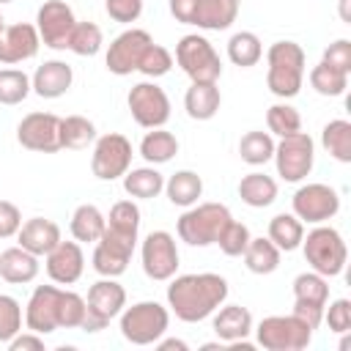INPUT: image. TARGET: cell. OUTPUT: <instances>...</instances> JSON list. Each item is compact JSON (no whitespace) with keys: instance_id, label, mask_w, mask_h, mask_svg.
Returning <instances> with one entry per match:
<instances>
[{"instance_id":"38","label":"cell","mask_w":351,"mask_h":351,"mask_svg":"<svg viewBox=\"0 0 351 351\" xmlns=\"http://www.w3.org/2000/svg\"><path fill=\"white\" fill-rule=\"evenodd\" d=\"M239 156L241 162L258 167V165H266L271 162L274 156V137L269 132H247L241 140H239Z\"/></svg>"},{"instance_id":"39","label":"cell","mask_w":351,"mask_h":351,"mask_svg":"<svg viewBox=\"0 0 351 351\" xmlns=\"http://www.w3.org/2000/svg\"><path fill=\"white\" fill-rule=\"evenodd\" d=\"M107 230L137 241V230H140V208H137V203L134 200H118L107 214Z\"/></svg>"},{"instance_id":"5","label":"cell","mask_w":351,"mask_h":351,"mask_svg":"<svg viewBox=\"0 0 351 351\" xmlns=\"http://www.w3.org/2000/svg\"><path fill=\"white\" fill-rule=\"evenodd\" d=\"M170 326V313L165 304L145 299L134 302L132 307L121 310V335L132 346H154L159 337H165Z\"/></svg>"},{"instance_id":"9","label":"cell","mask_w":351,"mask_h":351,"mask_svg":"<svg viewBox=\"0 0 351 351\" xmlns=\"http://www.w3.org/2000/svg\"><path fill=\"white\" fill-rule=\"evenodd\" d=\"M274 165H277V176L282 181H302L310 176L313 165H315V143L307 132H293L288 137H280V143H274Z\"/></svg>"},{"instance_id":"8","label":"cell","mask_w":351,"mask_h":351,"mask_svg":"<svg viewBox=\"0 0 351 351\" xmlns=\"http://www.w3.org/2000/svg\"><path fill=\"white\" fill-rule=\"evenodd\" d=\"M126 307V291L115 277H101L99 282L90 285L88 299H85V321L80 329L85 332H101L112 318L121 315Z\"/></svg>"},{"instance_id":"42","label":"cell","mask_w":351,"mask_h":351,"mask_svg":"<svg viewBox=\"0 0 351 351\" xmlns=\"http://www.w3.org/2000/svg\"><path fill=\"white\" fill-rule=\"evenodd\" d=\"M104 44L101 27L96 22H77L71 36H69V49L80 58H93Z\"/></svg>"},{"instance_id":"52","label":"cell","mask_w":351,"mask_h":351,"mask_svg":"<svg viewBox=\"0 0 351 351\" xmlns=\"http://www.w3.org/2000/svg\"><path fill=\"white\" fill-rule=\"evenodd\" d=\"M197 0H170V14L176 16V22L192 25V14H195Z\"/></svg>"},{"instance_id":"25","label":"cell","mask_w":351,"mask_h":351,"mask_svg":"<svg viewBox=\"0 0 351 351\" xmlns=\"http://www.w3.org/2000/svg\"><path fill=\"white\" fill-rule=\"evenodd\" d=\"M0 277L11 285H27L38 277V255L25 247H8L0 252Z\"/></svg>"},{"instance_id":"34","label":"cell","mask_w":351,"mask_h":351,"mask_svg":"<svg viewBox=\"0 0 351 351\" xmlns=\"http://www.w3.org/2000/svg\"><path fill=\"white\" fill-rule=\"evenodd\" d=\"M244 258V266L252 271V274H271L277 271L280 266V250L274 247V241L266 236H258V239H250L247 250L241 252Z\"/></svg>"},{"instance_id":"21","label":"cell","mask_w":351,"mask_h":351,"mask_svg":"<svg viewBox=\"0 0 351 351\" xmlns=\"http://www.w3.org/2000/svg\"><path fill=\"white\" fill-rule=\"evenodd\" d=\"M44 258H47V263H44L47 266V274L58 285H71L85 271V255H82L80 241H63L60 239Z\"/></svg>"},{"instance_id":"16","label":"cell","mask_w":351,"mask_h":351,"mask_svg":"<svg viewBox=\"0 0 351 351\" xmlns=\"http://www.w3.org/2000/svg\"><path fill=\"white\" fill-rule=\"evenodd\" d=\"M151 44H154V38H151L148 30H143V27H129V30H123L121 36L112 38V44H110V49H107V58H104L107 71L115 74V77H126V74L137 71L140 58L145 55V49H148Z\"/></svg>"},{"instance_id":"10","label":"cell","mask_w":351,"mask_h":351,"mask_svg":"<svg viewBox=\"0 0 351 351\" xmlns=\"http://www.w3.org/2000/svg\"><path fill=\"white\" fill-rule=\"evenodd\" d=\"M63 296L58 285H36L25 304V326L36 335H52L63 329Z\"/></svg>"},{"instance_id":"28","label":"cell","mask_w":351,"mask_h":351,"mask_svg":"<svg viewBox=\"0 0 351 351\" xmlns=\"http://www.w3.org/2000/svg\"><path fill=\"white\" fill-rule=\"evenodd\" d=\"M239 197L250 208H266L277 200V181L266 173H247L239 181Z\"/></svg>"},{"instance_id":"17","label":"cell","mask_w":351,"mask_h":351,"mask_svg":"<svg viewBox=\"0 0 351 351\" xmlns=\"http://www.w3.org/2000/svg\"><path fill=\"white\" fill-rule=\"evenodd\" d=\"M77 25V16L69 3L47 0L36 14V30L44 47L49 49H69V36Z\"/></svg>"},{"instance_id":"50","label":"cell","mask_w":351,"mask_h":351,"mask_svg":"<svg viewBox=\"0 0 351 351\" xmlns=\"http://www.w3.org/2000/svg\"><path fill=\"white\" fill-rule=\"evenodd\" d=\"M22 228V211L11 200H0V239L16 236Z\"/></svg>"},{"instance_id":"12","label":"cell","mask_w":351,"mask_h":351,"mask_svg":"<svg viewBox=\"0 0 351 351\" xmlns=\"http://www.w3.org/2000/svg\"><path fill=\"white\" fill-rule=\"evenodd\" d=\"M329 302V280L318 271H302L293 280V315L307 326L318 329L324 321V307Z\"/></svg>"},{"instance_id":"47","label":"cell","mask_w":351,"mask_h":351,"mask_svg":"<svg viewBox=\"0 0 351 351\" xmlns=\"http://www.w3.org/2000/svg\"><path fill=\"white\" fill-rule=\"evenodd\" d=\"M324 318H326V324H329L332 332L346 335L351 329V302L348 299L329 302V307H324Z\"/></svg>"},{"instance_id":"29","label":"cell","mask_w":351,"mask_h":351,"mask_svg":"<svg viewBox=\"0 0 351 351\" xmlns=\"http://www.w3.org/2000/svg\"><path fill=\"white\" fill-rule=\"evenodd\" d=\"M123 189H126L129 197L151 200L159 192H165V176L154 165H148V167H129L123 173Z\"/></svg>"},{"instance_id":"32","label":"cell","mask_w":351,"mask_h":351,"mask_svg":"<svg viewBox=\"0 0 351 351\" xmlns=\"http://www.w3.org/2000/svg\"><path fill=\"white\" fill-rule=\"evenodd\" d=\"M107 228V217L93 206V203H82L74 208L71 214V222H69V230L74 236V241H99L101 233Z\"/></svg>"},{"instance_id":"45","label":"cell","mask_w":351,"mask_h":351,"mask_svg":"<svg viewBox=\"0 0 351 351\" xmlns=\"http://www.w3.org/2000/svg\"><path fill=\"white\" fill-rule=\"evenodd\" d=\"M170 69H173V55H170L162 44H151V47L145 49V55L140 58V66H137V71L145 74L148 80L165 77Z\"/></svg>"},{"instance_id":"14","label":"cell","mask_w":351,"mask_h":351,"mask_svg":"<svg viewBox=\"0 0 351 351\" xmlns=\"http://www.w3.org/2000/svg\"><path fill=\"white\" fill-rule=\"evenodd\" d=\"M126 104H129V112H132L134 123L143 126V129H159L170 118V99L156 82L132 85V90L126 96Z\"/></svg>"},{"instance_id":"49","label":"cell","mask_w":351,"mask_h":351,"mask_svg":"<svg viewBox=\"0 0 351 351\" xmlns=\"http://www.w3.org/2000/svg\"><path fill=\"white\" fill-rule=\"evenodd\" d=\"M104 8L110 14V19L115 22H137L143 14V0H104Z\"/></svg>"},{"instance_id":"1","label":"cell","mask_w":351,"mask_h":351,"mask_svg":"<svg viewBox=\"0 0 351 351\" xmlns=\"http://www.w3.org/2000/svg\"><path fill=\"white\" fill-rule=\"evenodd\" d=\"M228 280L214 271H200V274H178L170 277L167 285V307L176 313L178 321L184 324H197L219 304L228 299Z\"/></svg>"},{"instance_id":"24","label":"cell","mask_w":351,"mask_h":351,"mask_svg":"<svg viewBox=\"0 0 351 351\" xmlns=\"http://www.w3.org/2000/svg\"><path fill=\"white\" fill-rule=\"evenodd\" d=\"M217 315H214V321H211V326H214V332H217V337L228 346V343H236V340H244L250 332H252V313L247 310V307H241V304H219L217 310H214Z\"/></svg>"},{"instance_id":"40","label":"cell","mask_w":351,"mask_h":351,"mask_svg":"<svg viewBox=\"0 0 351 351\" xmlns=\"http://www.w3.org/2000/svg\"><path fill=\"white\" fill-rule=\"evenodd\" d=\"M307 80H310L313 90L321 93V96H343L346 88H348V74H346V71H337V69H332V66H326L324 60L310 69Z\"/></svg>"},{"instance_id":"19","label":"cell","mask_w":351,"mask_h":351,"mask_svg":"<svg viewBox=\"0 0 351 351\" xmlns=\"http://www.w3.org/2000/svg\"><path fill=\"white\" fill-rule=\"evenodd\" d=\"M134 239H126L121 233H112L104 228L101 239L96 241L93 247V271L101 274V277H121L132 261V252H134Z\"/></svg>"},{"instance_id":"31","label":"cell","mask_w":351,"mask_h":351,"mask_svg":"<svg viewBox=\"0 0 351 351\" xmlns=\"http://www.w3.org/2000/svg\"><path fill=\"white\" fill-rule=\"evenodd\" d=\"M274 247L280 252H293L302 247V239H304V222L291 211V214H277L269 219V233H266Z\"/></svg>"},{"instance_id":"56","label":"cell","mask_w":351,"mask_h":351,"mask_svg":"<svg viewBox=\"0 0 351 351\" xmlns=\"http://www.w3.org/2000/svg\"><path fill=\"white\" fill-rule=\"evenodd\" d=\"M0 3H14V0H0Z\"/></svg>"},{"instance_id":"33","label":"cell","mask_w":351,"mask_h":351,"mask_svg":"<svg viewBox=\"0 0 351 351\" xmlns=\"http://www.w3.org/2000/svg\"><path fill=\"white\" fill-rule=\"evenodd\" d=\"M178 154V140L173 132L167 129H151L145 132V137L140 140V156L148 162V165H165L170 162L173 156Z\"/></svg>"},{"instance_id":"51","label":"cell","mask_w":351,"mask_h":351,"mask_svg":"<svg viewBox=\"0 0 351 351\" xmlns=\"http://www.w3.org/2000/svg\"><path fill=\"white\" fill-rule=\"evenodd\" d=\"M11 351H44V340H41V335H36V332H19V335H14L8 343H5Z\"/></svg>"},{"instance_id":"53","label":"cell","mask_w":351,"mask_h":351,"mask_svg":"<svg viewBox=\"0 0 351 351\" xmlns=\"http://www.w3.org/2000/svg\"><path fill=\"white\" fill-rule=\"evenodd\" d=\"M154 346H159V351H173V348H176V351H186V348H189L184 340H173V337H170V340H162V337H159Z\"/></svg>"},{"instance_id":"13","label":"cell","mask_w":351,"mask_h":351,"mask_svg":"<svg viewBox=\"0 0 351 351\" xmlns=\"http://www.w3.org/2000/svg\"><path fill=\"white\" fill-rule=\"evenodd\" d=\"M140 261H143V271H145L148 280L165 282V280L176 277V271H178V247H176L173 233L151 230L143 239Z\"/></svg>"},{"instance_id":"35","label":"cell","mask_w":351,"mask_h":351,"mask_svg":"<svg viewBox=\"0 0 351 351\" xmlns=\"http://www.w3.org/2000/svg\"><path fill=\"white\" fill-rule=\"evenodd\" d=\"M228 58L239 69H250L263 58V44L252 30H239L228 41Z\"/></svg>"},{"instance_id":"18","label":"cell","mask_w":351,"mask_h":351,"mask_svg":"<svg viewBox=\"0 0 351 351\" xmlns=\"http://www.w3.org/2000/svg\"><path fill=\"white\" fill-rule=\"evenodd\" d=\"M16 140L27 151L55 154L60 151V118L55 112H27L16 123Z\"/></svg>"},{"instance_id":"43","label":"cell","mask_w":351,"mask_h":351,"mask_svg":"<svg viewBox=\"0 0 351 351\" xmlns=\"http://www.w3.org/2000/svg\"><path fill=\"white\" fill-rule=\"evenodd\" d=\"M30 77L19 69H0V104L14 107L22 104L30 93Z\"/></svg>"},{"instance_id":"30","label":"cell","mask_w":351,"mask_h":351,"mask_svg":"<svg viewBox=\"0 0 351 351\" xmlns=\"http://www.w3.org/2000/svg\"><path fill=\"white\" fill-rule=\"evenodd\" d=\"M165 195L173 206L189 208L197 203V197L203 195V178L195 170H176L167 181H165Z\"/></svg>"},{"instance_id":"11","label":"cell","mask_w":351,"mask_h":351,"mask_svg":"<svg viewBox=\"0 0 351 351\" xmlns=\"http://www.w3.org/2000/svg\"><path fill=\"white\" fill-rule=\"evenodd\" d=\"M132 167V143L118 134H101L93 140V154H90V173L99 181H115L123 178V173Z\"/></svg>"},{"instance_id":"15","label":"cell","mask_w":351,"mask_h":351,"mask_svg":"<svg viewBox=\"0 0 351 351\" xmlns=\"http://www.w3.org/2000/svg\"><path fill=\"white\" fill-rule=\"evenodd\" d=\"M291 208L302 222L321 225L340 211V195L329 184H304L293 192Z\"/></svg>"},{"instance_id":"7","label":"cell","mask_w":351,"mask_h":351,"mask_svg":"<svg viewBox=\"0 0 351 351\" xmlns=\"http://www.w3.org/2000/svg\"><path fill=\"white\" fill-rule=\"evenodd\" d=\"M255 340L266 351H302L313 340V326L299 315H269L255 326Z\"/></svg>"},{"instance_id":"36","label":"cell","mask_w":351,"mask_h":351,"mask_svg":"<svg viewBox=\"0 0 351 351\" xmlns=\"http://www.w3.org/2000/svg\"><path fill=\"white\" fill-rule=\"evenodd\" d=\"M321 145L335 156L337 162H351V123L346 118H335L321 129Z\"/></svg>"},{"instance_id":"23","label":"cell","mask_w":351,"mask_h":351,"mask_svg":"<svg viewBox=\"0 0 351 351\" xmlns=\"http://www.w3.org/2000/svg\"><path fill=\"white\" fill-rule=\"evenodd\" d=\"M16 241H19V247H25L27 252H33V255L41 258V255H47L60 241V228L52 219L33 217V219L22 222V228L16 233Z\"/></svg>"},{"instance_id":"22","label":"cell","mask_w":351,"mask_h":351,"mask_svg":"<svg viewBox=\"0 0 351 351\" xmlns=\"http://www.w3.org/2000/svg\"><path fill=\"white\" fill-rule=\"evenodd\" d=\"M74 82V71L66 60H44L30 77V88L41 99H60Z\"/></svg>"},{"instance_id":"6","label":"cell","mask_w":351,"mask_h":351,"mask_svg":"<svg viewBox=\"0 0 351 351\" xmlns=\"http://www.w3.org/2000/svg\"><path fill=\"white\" fill-rule=\"evenodd\" d=\"M176 63L192 82H217L222 77V60L206 36L189 33L176 44Z\"/></svg>"},{"instance_id":"4","label":"cell","mask_w":351,"mask_h":351,"mask_svg":"<svg viewBox=\"0 0 351 351\" xmlns=\"http://www.w3.org/2000/svg\"><path fill=\"white\" fill-rule=\"evenodd\" d=\"M302 252H304V261L310 263V269L326 280L343 274L346 261H348V250H346L340 230H335L332 225H324V222L315 225L302 239Z\"/></svg>"},{"instance_id":"55","label":"cell","mask_w":351,"mask_h":351,"mask_svg":"<svg viewBox=\"0 0 351 351\" xmlns=\"http://www.w3.org/2000/svg\"><path fill=\"white\" fill-rule=\"evenodd\" d=\"M3 25H5V19H3V14H0V27H3Z\"/></svg>"},{"instance_id":"26","label":"cell","mask_w":351,"mask_h":351,"mask_svg":"<svg viewBox=\"0 0 351 351\" xmlns=\"http://www.w3.org/2000/svg\"><path fill=\"white\" fill-rule=\"evenodd\" d=\"M241 0H197L192 25L200 30H228L239 16Z\"/></svg>"},{"instance_id":"46","label":"cell","mask_w":351,"mask_h":351,"mask_svg":"<svg viewBox=\"0 0 351 351\" xmlns=\"http://www.w3.org/2000/svg\"><path fill=\"white\" fill-rule=\"evenodd\" d=\"M22 332V307L14 296L0 293V343H8Z\"/></svg>"},{"instance_id":"27","label":"cell","mask_w":351,"mask_h":351,"mask_svg":"<svg viewBox=\"0 0 351 351\" xmlns=\"http://www.w3.org/2000/svg\"><path fill=\"white\" fill-rule=\"evenodd\" d=\"M222 93L217 82H192L184 93V110L192 121H211L219 112Z\"/></svg>"},{"instance_id":"20","label":"cell","mask_w":351,"mask_h":351,"mask_svg":"<svg viewBox=\"0 0 351 351\" xmlns=\"http://www.w3.org/2000/svg\"><path fill=\"white\" fill-rule=\"evenodd\" d=\"M38 47H41V38H38L36 25L14 22V25L0 27V63L14 66L22 60H30L36 58Z\"/></svg>"},{"instance_id":"48","label":"cell","mask_w":351,"mask_h":351,"mask_svg":"<svg viewBox=\"0 0 351 351\" xmlns=\"http://www.w3.org/2000/svg\"><path fill=\"white\" fill-rule=\"evenodd\" d=\"M326 66L337 69V71H346L351 74V41L348 38H337L332 41L326 49H324V58H321Z\"/></svg>"},{"instance_id":"54","label":"cell","mask_w":351,"mask_h":351,"mask_svg":"<svg viewBox=\"0 0 351 351\" xmlns=\"http://www.w3.org/2000/svg\"><path fill=\"white\" fill-rule=\"evenodd\" d=\"M348 3H351V0H340V19H343V22H351V14H348Z\"/></svg>"},{"instance_id":"2","label":"cell","mask_w":351,"mask_h":351,"mask_svg":"<svg viewBox=\"0 0 351 351\" xmlns=\"http://www.w3.org/2000/svg\"><path fill=\"white\" fill-rule=\"evenodd\" d=\"M304 49L296 41H274L266 49V88L277 99H293L304 85Z\"/></svg>"},{"instance_id":"41","label":"cell","mask_w":351,"mask_h":351,"mask_svg":"<svg viewBox=\"0 0 351 351\" xmlns=\"http://www.w3.org/2000/svg\"><path fill=\"white\" fill-rule=\"evenodd\" d=\"M266 126H269V134H277V137H288L293 132H302V115L296 107H291L285 99L271 104L266 110Z\"/></svg>"},{"instance_id":"44","label":"cell","mask_w":351,"mask_h":351,"mask_svg":"<svg viewBox=\"0 0 351 351\" xmlns=\"http://www.w3.org/2000/svg\"><path fill=\"white\" fill-rule=\"evenodd\" d=\"M250 228L244 225V222H239V219H230L225 228H222V233H219V239H217V247L228 255V258H239L244 250H247V244H250Z\"/></svg>"},{"instance_id":"3","label":"cell","mask_w":351,"mask_h":351,"mask_svg":"<svg viewBox=\"0 0 351 351\" xmlns=\"http://www.w3.org/2000/svg\"><path fill=\"white\" fill-rule=\"evenodd\" d=\"M230 219H233V214L222 203H195L178 217L176 233L189 247H208V244H217L222 228Z\"/></svg>"},{"instance_id":"37","label":"cell","mask_w":351,"mask_h":351,"mask_svg":"<svg viewBox=\"0 0 351 351\" xmlns=\"http://www.w3.org/2000/svg\"><path fill=\"white\" fill-rule=\"evenodd\" d=\"M96 140V126L85 115H66L60 118V148L80 151Z\"/></svg>"}]
</instances>
